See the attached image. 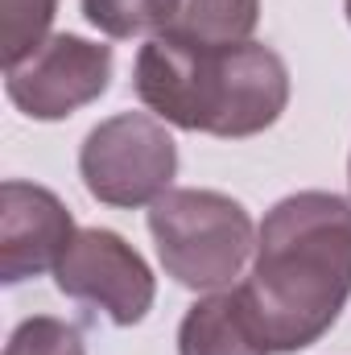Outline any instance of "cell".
Returning <instances> with one entry per match:
<instances>
[{
    "label": "cell",
    "mask_w": 351,
    "mask_h": 355,
    "mask_svg": "<svg viewBox=\"0 0 351 355\" xmlns=\"http://www.w3.org/2000/svg\"><path fill=\"white\" fill-rule=\"evenodd\" d=\"M240 289L268 352L314 347L351 297V202L331 190L285 194L264 215L252 277Z\"/></svg>",
    "instance_id": "1"
},
{
    "label": "cell",
    "mask_w": 351,
    "mask_h": 355,
    "mask_svg": "<svg viewBox=\"0 0 351 355\" xmlns=\"http://www.w3.org/2000/svg\"><path fill=\"white\" fill-rule=\"evenodd\" d=\"M132 91L162 124L244 141L281 120L289 103V67L261 42L194 46L157 33L132 62Z\"/></svg>",
    "instance_id": "2"
},
{
    "label": "cell",
    "mask_w": 351,
    "mask_h": 355,
    "mask_svg": "<svg viewBox=\"0 0 351 355\" xmlns=\"http://www.w3.org/2000/svg\"><path fill=\"white\" fill-rule=\"evenodd\" d=\"M149 232L166 277L186 289H223L257 252V227L244 202L219 190H166L149 207Z\"/></svg>",
    "instance_id": "3"
},
{
    "label": "cell",
    "mask_w": 351,
    "mask_h": 355,
    "mask_svg": "<svg viewBox=\"0 0 351 355\" xmlns=\"http://www.w3.org/2000/svg\"><path fill=\"white\" fill-rule=\"evenodd\" d=\"M79 174L103 207H153L178 178V145L157 116L120 112L83 137Z\"/></svg>",
    "instance_id": "4"
},
{
    "label": "cell",
    "mask_w": 351,
    "mask_h": 355,
    "mask_svg": "<svg viewBox=\"0 0 351 355\" xmlns=\"http://www.w3.org/2000/svg\"><path fill=\"white\" fill-rule=\"evenodd\" d=\"M112 46L87 42L79 33H50L17 67H4V91L29 120H67L95 103L112 83Z\"/></svg>",
    "instance_id": "5"
},
{
    "label": "cell",
    "mask_w": 351,
    "mask_h": 355,
    "mask_svg": "<svg viewBox=\"0 0 351 355\" xmlns=\"http://www.w3.org/2000/svg\"><path fill=\"white\" fill-rule=\"evenodd\" d=\"M54 281L67 297L103 310L116 327H137L153 310V297H157L153 268L112 227L75 232L71 248L54 268Z\"/></svg>",
    "instance_id": "6"
},
{
    "label": "cell",
    "mask_w": 351,
    "mask_h": 355,
    "mask_svg": "<svg viewBox=\"0 0 351 355\" xmlns=\"http://www.w3.org/2000/svg\"><path fill=\"white\" fill-rule=\"evenodd\" d=\"M75 240V219L67 202L33 182L8 178L0 186V281L21 285L58 268Z\"/></svg>",
    "instance_id": "7"
},
{
    "label": "cell",
    "mask_w": 351,
    "mask_h": 355,
    "mask_svg": "<svg viewBox=\"0 0 351 355\" xmlns=\"http://www.w3.org/2000/svg\"><path fill=\"white\" fill-rule=\"evenodd\" d=\"M178 355H273L264 343L257 314L244 289H219L198 297L182 327H178Z\"/></svg>",
    "instance_id": "8"
},
{
    "label": "cell",
    "mask_w": 351,
    "mask_h": 355,
    "mask_svg": "<svg viewBox=\"0 0 351 355\" xmlns=\"http://www.w3.org/2000/svg\"><path fill=\"white\" fill-rule=\"evenodd\" d=\"M257 21L261 0H178V12L166 33L194 46H240L252 42Z\"/></svg>",
    "instance_id": "9"
},
{
    "label": "cell",
    "mask_w": 351,
    "mask_h": 355,
    "mask_svg": "<svg viewBox=\"0 0 351 355\" xmlns=\"http://www.w3.org/2000/svg\"><path fill=\"white\" fill-rule=\"evenodd\" d=\"M178 0H83V17L103 37H157L170 29Z\"/></svg>",
    "instance_id": "10"
},
{
    "label": "cell",
    "mask_w": 351,
    "mask_h": 355,
    "mask_svg": "<svg viewBox=\"0 0 351 355\" xmlns=\"http://www.w3.org/2000/svg\"><path fill=\"white\" fill-rule=\"evenodd\" d=\"M58 0H0V46L4 67H17L25 54H33L54 25Z\"/></svg>",
    "instance_id": "11"
},
{
    "label": "cell",
    "mask_w": 351,
    "mask_h": 355,
    "mask_svg": "<svg viewBox=\"0 0 351 355\" xmlns=\"http://www.w3.org/2000/svg\"><path fill=\"white\" fill-rule=\"evenodd\" d=\"M4 355H87V343L75 322H62L54 314H33L17 322V331L4 343Z\"/></svg>",
    "instance_id": "12"
},
{
    "label": "cell",
    "mask_w": 351,
    "mask_h": 355,
    "mask_svg": "<svg viewBox=\"0 0 351 355\" xmlns=\"http://www.w3.org/2000/svg\"><path fill=\"white\" fill-rule=\"evenodd\" d=\"M343 12H348V25H351V0H343Z\"/></svg>",
    "instance_id": "13"
},
{
    "label": "cell",
    "mask_w": 351,
    "mask_h": 355,
    "mask_svg": "<svg viewBox=\"0 0 351 355\" xmlns=\"http://www.w3.org/2000/svg\"><path fill=\"white\" fill-rule=\"evenodd\" d=\"M348 178H351V162H348Z\"/></svg>",
    "instance_id": "14"
}]
</instances>
